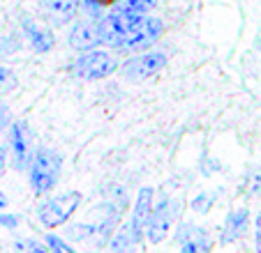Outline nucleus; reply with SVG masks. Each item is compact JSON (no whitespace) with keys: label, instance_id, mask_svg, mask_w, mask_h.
Here are the masks:
<instances>
[{"label":"nucleus","instance_id":"nucleus-1","mask_svg":"<svg viewBox=\"0 0 261 253\" xmlns=\"http://www.w3.org/2000/svg\"><path fill=\"white\" fill-rule=\"evenodd\" d=\"M60 166H63V159L54 150H49V147L37 150L33 159V168H30V184H33L35 194H46L49 189H54L60 175Z\"/></svg>","mask_w":261,"mask_h":253},{"label":"nucleus","instance_id":"nucleus-2","mask_svg":"<svg viewBox=\"0 0 261 253\" xmlns=\"http://www.w3.org/2000/svg\"><path fill=\"white\" fill-rule=\"evenodd\" d=\"M81 194L79 191H67V194L58 196L54 200H46L40 207V221L44 228H58L63 226L69 216L74 214V209L79 207Z\"/></svg>","mask_w":261,"mask_h":253},{"label":"nucleus","instance_id":"nucleus-3","mask_svg":"<svg viewBox=\"0 0 261 253\" xmlns=\"http://www.w3.org/2000/svg\"><path fill=\"white\" fill-rule=\"evenodd\" d=\"M143 14H125V12H116V14L107 16V19L99 23V39L104 44L111 46H120L123 39L129 35V30L141 21Z\"/></svg>","mask_w":261,"mask_h":253},{"label":"nucleus","instance_id":"nucleus-4","mask_svg":"<svg viewBox=\"0 0 261 253\" xmlns=\"http://www.w3.org/2000/svg\"><path fill=\"white\" fill-rule=\"evenodd\" d=\"M162 21L155 19V16H141V21H139L137 25H134L132 30H129V35L123 39V44H120V49L125 51H141V49H148L150 44H155L160 39V35H162Z\"/></svg>","mask_w":261,"mask_h":253},{"label":"nucleus","instance_id":"nucleus-5","mask_svg":"<svg viewBox=\"0 0 261 253\" xmlns=\"http://www.w3.org/2000/svg\"><path fill=\"white\" fill-rule=\"evenodd\" d=\"M173 216H176V205L164 200L158 207L150 209L146 224H143V233H146V239L150 244H160L169 233V226L173 224Z\"/></svg>","mask_w":261,"mask_h":253},{"label":"nucleus","instance_id":"nucleus-6","mask_svg":"<svg viewBox=\"0 0 261 253\" xmlns=\"http://www.w3.org/2000/svg\"><path fill=\"white\" fill-rule=\"evenodd\" d=\"M116 60L114 55L104 53V51H93V53L84 55V58L76 62V76L81 78H88V81H97V78H104L109 74L116 72Z\"/></svg>","mask_w":261,"mask_h":253},{"label":"nucleus","instance_id":"nucleus-7","mask_svg":"<svg viewBox=\"0 0 261 253\" xmlns=\"http://www.w3.org/2000/svg\"><path fill=\"white\" fill-rule=\"evenodd\" d=\"M164 67H167V55L164 53H146L141 58H134L129 62H125L123 74L127 78H146L158 74Z\"/></svg>","mask_w":261,"mask_h":253},{"label":"nucleus","instance_id":"nucleus-8","mask_svg":"<svg viewBox=\"0 0 261 253\" xmlns=\"http://www.w3.org/2000/svg\"><path fill=\"white\" fill-rule=\"evenodd\" d=\"M10 143H12V154H14V166L21 171V168H25L30 161V134H28V126H25L23 122L12 124Z\"/></svg>","mask_w":261,"mask_h":253},{"label":"nucleus","instance_id":"nucleus-9","mask_svg":"<svg viewBox=\"0 0 261 253\" xmlns=\"http://www.w3.org/2000/svg\"><path fill=\"white\" fill-rule=\"evenodd\" d=\"M99 42H102L99 39V23H95V21H81V23L74 25L72 35H69V44L81 51L93 49Z\"/></svg>","mask_w":261,"mask_h":253},{"label":"nucleus","instance_id":"nucleus-10","mask_svg":"<svg viewBox=\"0 0 261 253\" xmlns=\"http://www.w3.org/2000/svg\"><path fill=\"white\" fill-rule=\"evenodd\" d=\"M178 242L182 246V253H206L211 251L208 235L197 226H182L178 230Z\"/></svg>","mask_w":261,"mask_h":253},{"label":"nucleus","instance_id":"nucleus-11","mask_svg":"<svg viewBox=\"0 0 261 253\" xmlns=\"http://www.w3.org/2000/svg\"><path fill=\"white\" fill-rule=\"evenodd\" d=\"M44 12L54 23L63 25L79 12V0H44Z\"/></svg>","mask_w":261,"mask_h":253},{"label":"nucleus","instance_id":"nucleus-12","mask_svg":"<svg viewBox=\"0 0 261 253\" xmlns=\"http://www.w3.org/2000/svg\"><path fill=\"white\" fill-rule=\"evenodd\" d=\"M247 224H250V216H247V209H236L227 216L224 221V230H222V242H236L238 237H243L247 230Z\"/></svg>","mask_w":261,"mask_h":253},{"label":"nucleus","instance_id":"nucleus-13","mask_svg":"<svg viewBox=\"0 0 261 253\" xmlns=\"http://www.w3.org/2000/svg\"><path fill=\"white\" fill-rule=\"evenodd\" d=\"M25 33H28L35 51H40V53H46V51L54 46V35L46 28H42V25L33 23V21H25Z\"/></svg>","mask_w":261,"mask_h":253},{"label":"nucleus","instance_id":"nucleus-14","mask_svg":"<svg viewBox=\"0 0 261 253\" xmlns=\"http://www.w3.org/2000/svg\"><path fill=\"white\" fill-rule=\"evenodd\" d=\"M141 233H143V230L129 221V224L125 226V228L114 237V242H111V248H114V251H129L132 246H137L139 235H141Z\"/></svg>","mask_w":261,"mask_h":253},{"label":"nucleus","instance_id":"nucleus-15","mask_svg":"<svg viewBox=\"0 0 261 253\" xmlns=\"http://www.w3.org/2000/svg\"><path fill=\"white\" fill-rule=\"evenodd\" d=\"M155 7V0H123L118 5V12L125 14H146Z\"/></svg>","mask_w":261,"mask_h":253},{"label":"nucleus","instance_id":"nucleus-16","mask_svg":"<svg viewBox=\"0 0 261 253\" xmlns=\"http://www.w3.org/2000/svg\"><path fill=\"white\" fill-rule=\"evenodd\" d=\"M213 194H201V196H197V198L192 200V209L194 212H199V214H206L208 209L213 207Z\"/></svg>","mask_w":261,"mask_h":253},{"label":"nucleus","instance_id":"nucleus-17","mask_svg":"<svg viewBox=\"0 0 261 253\" xmlns=\"http://www.w3.org/2000/svg\"><path fill=\"white\" fill-rule=\"evenodd\" d=\"M245 191H247L250 196H256V194H259V191H261V173H254V175L247 177Z\"/></svg>","mask_w":261,"mask_h":253},{"label":"nucleus","instance_id":"nucleus-18","mask_svg":"<svg viewBox=\"0 0 261 253\" xmlns=\"http://www.w3.org/2000/svg\"><path fill=\"white\" fill-rule=\"evenodd\" d=\"M46 244H49V248H54V251L72 253V246H67V244H65V242H63V239L54 237V235H49V237H46Z\"/></svg>","mask_w":261,"mask_h":253},{"label":"nucleus","instance_id":"nucleus-19","mask_svg":"<svg viewBox=\"0 0 261 253\" xmlns=\"http://www.w3.org/2000/svg\"><path fill=\"white\" fill-rule=\"evenodd\" d=\"M16 248H19V251H35V253L44 251V246L37 242H16Z\"/></svg>","mask_w":261,"mask_h":253},{"label":"nucleus","instance_id":"nucleus-20","mask_svg":"<svg viewBox=\"0 0 261 253\" xmlns=\"http://www.w3.org/2000/svg\"><path fill=\"white\" fill-rule=\"evenodd\" d=\"M7 122H10V111H7L5 104L0 102V129H3V126H5Z\"/></svg>","mask_w":261,"mask_h":253},{"label":"nucleus","instance_id":"nucleus-21","mask_svg":"<svg viewBox=\"0 0 261 253\" xmlns=\"http://www.w3.org/2000/svg\"><path fill=\"white\" fill-rule=\"evenodd\" d=\"M0 224H3V226H10V228H14V226H16V216H14V214H0Z\"/></svg>","mask_w":261,"mask_h":253},{"label":"nucleus","instance_id":"nucleus-22","mask_svg":"<svg viewBox=\"0 0 261 253\" xmlns=\"http://www.w3.org/2000/svg\"><path fill=\"white\" fill-rule=\"evenodd\" d=\"M256 248L261 251V212L256 216Z\"/></svg>","mask_w":261,"mask_h":253},{"label":"nucleus","instance_id":"nucleus-23","mask_svg":"<svg viewBox=\"0 0 261 253\" xmlns=\"http://www.w3.org/2000/svg\"><path fill=\"white\" fill-rule=\"evenodd\" d=\"M10 72H7V69H3V67H0V88H3V85H5V83L7 81H10Z\"/></svg>","mask_w":261,"mask_h":253},{"label":"nucleus","instance_id":"nucleus-24","mask_svg":"<svg viewBox=\"0 0 261 253\" xmlns=\"http://www.w3.org/2000/svg\"><path fill=\"white\" fill-rule=\"evenodd\" d=\"M5 173V150H3V145H0V175Z\"/></svg>","mask_w":261,"mask_h":253},{"label":"nucleus","instance_id":"nucleus-25","mask_svg":"<svg viewBox=\"0 0 261 253\" xmlns=\"http://www.w3.org/2000/svg\"><path fill=\"white\" fill-rule=\"evenodd\" d=\"M93 3H97V5H114L118 0H93Z\"/></svg>","mask_w":261,"mask_h":253},{"label":"nucleus","instance_id":"nucleus-26","mask_svg":"<svg viewBox=\"0 0 261 253\" xmlns=\"http://www.w3.org/2000/svg\"><path fill=\"white\" fill-rule=\"evenodd\" d=\"M5 205H7V198H5V194H0V209L5 207Z\"/></svg>","mask_w":261,"mask_h":253}]
</instances>
